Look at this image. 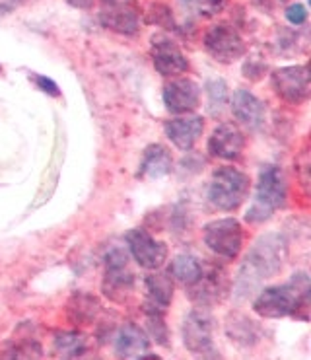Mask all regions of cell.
<instances>
[{
    "instance_id": "6da1fadb",
    "label": "cell",
    "mask_w": 311,
    "mask_h": 360,
    "mask_svg": "<svg viewBox=\"0 0 311 360\" xmlns=\"http://www.w3.org/2000/svg\"><path fill=\"white\" fill-rule=\"evenodd\" d=\"M288 257V242L286 238L277 232L263 234L257 242L253 243L251 250L239 265L234 292L239 300L249 298L257 292L265 281L280 273L284 267Z\"/></svg>"
},
{
    "instance_id": "7a4b0ae2",
    "label": "cell",
    "mask_w": 311,
    "mask_h": 360,
    "mask_svg": "<svg viewBox=\"0 0 311 360\" xmlns=\"http://www.w3.org/2000/svg\"><path fill=\"white\" fill-rule=\"evenodd\" d=\"M311 302V281L305 271L290 276L286 285L269 286L257 294L253 310L259 318L280 319L296 318L307 321Z\"/></svg>"
},
{
    "instance_id": "3957f363",
    "label": "cell",
    "mask_w": 311,
    "mask_h": 360,
    "mask_svg": "<svg viewBox=\"0 0 311 360\" xmlns=\"http://www.w3.org/2000/svg\"><path fill=\"white\" fill-rule=\"evenodd\" d=\"M288 199V184L284 172L274 166L267 164L259 174V181L255 187L253 202L249 210L245 212V220L251 224H261L265 220L272 218L277 210L286 207Z\"/></svg>"
},
{
    "instance_id": "277c9868",
    "label": "cell",
    "mask_w": 311,
    "mask_h": 360,
    "mask_svg": "<svg viewBox=\"0 0 311 360\" xmlns=\"http://www.w3.org/2000/svg\"><path fill=\"white\" fill-rule=\"evenodd\" d=\"M249 195V177L234 166L214 169L209 185V201L218 210H236Z\"/></svg>"
},
{
    "instance_id": "5b68a950",
    "label": "cell",
    "mask_w": 311,
    "mask_h": 360,
    "mask_svg": "<svg viewBox=\"0 0 311 360\" xmlns=\"http://www.w3.org/2000/svg\"><path fill=\"white\" fill-rule=\"evenodd\" d=\"M202 238L214 255L234 259L244 245V228L236 218H218L204 226Z\"/></svg>"
},
{
    "instance_id": "8992f818",
    "label": "cell",
    "mask_w": 311,
    "mask_h": 360,
    "mask_svg": "<svg viewBox=\"0 0 311 360\" xmlns=\"http://www.w3.org/2000/svg\"><path fill=\"white\" fill-rule=\"evenodd\" d=\"M212 316L204 310H193L189 311L183 319V343H185L187 351L194 354V356H202V359H216L220 356L216 347H214V337H212Z\"/></svg>"
},
{
    "instance_id": "52a82bcc",
    "label": "cell",
    "mask_w": 311,
    "mask_h": 360,
    "mask_svg": "<svg viewBox=\"0 0 311 360\" xmlns=\"http://www.w3.org/2000/svg\"><path fill=\"white\" fill-rule=\"evenodd\" d=\"M128 257L125 250L113 248L105 255V276L103 294L113 302H125L135 290V275L128 271Z\"/></svg>"
},
{
    "instance_id": "ba28073f",
    "label": "cell",
    "mask_w": 311,
    "mask_h": 360,
    "mask_svg": "<svg viewBox=\"0 0 311 360\" xmlns=\"http://www.w3.org/2000/svg\"><path fill=\"white\" fill-rule=\"evenodd\" d=\"M204 49L211 55L212 59L232 65L245 55V41L234 25L227 22L212 25L211 30L204 34Z\"/></svg>"
},
{
    "instance_id": "9c48e42d",
    "label": "cell",
    "mask_w": 311,
    "mask_h": 360,
    "mask_svg": "<svg viewBox=\"0 0 311 360\" xmlns=\"http://www.w3.org/2000/svg\"><path fill=\"white\" fill-rule=\"evenodd\" d=\"M272 90L280 100L286 103L298 105L310 100V70L305 65H294V67H280L272 70L270 75Z\"/></svg>"
},
{
    "instance_id": "30bf717a",
    "label": "cell",
    "mask_w": 311,
    "mask_h": 360,
    "mask_svg": "<svg viewBox=\"0 0 311 360\" xmlns=\"http://www.w3.org/2000/svg\"><path fill=\"white\" fill-rule=\"evenodd\" d=\"M126 248L135 261L144 269H160L168 257V248L166 243L156 240L144 228H135L126 234Z\"/></svg>"
},
{
    "instance_id": "8fae6325",
    "label": "cell",
    "mask_w": 311,
    "mask_h": 360,
    "mask_svg": "<svg viewBox=\"0 0 311 360\" xmlns=\"http://www.w3.org/2000/svg\"><path fill=\"white\" fill-rule=\"evenodd\" d=\"M100 22L115 34L136 35L140 27V14L133 0H103Z\"/></svg>"
},
{
    "instance_id": "7c38bea8",
    "label": "cell",
    "mask_w": 311,
    "mask_h": 360,
    "mask_svg": "<svg viewBox=\"0 0 311 360\" xmlns=\"http://www.w3.org/2000/svg\"><path fill=\"white\" fill-rule=\"evenodd\" d=\"M150 55L154 68L161 76H177L189 68V60L181 47L168 35H154L150 41Z\"/></svg>"
},
{
    "instance_id": "4fadbf2b",
    "label": "cell",
    "mask_w": 311,
    "mask_h": 360,
    "mask_svg": "<svg viewBox=\"0 0 311 360\" xmlns=\"http://www.w3.org/2000/svg\"><path fill=\"white\" fill-rule=\"evenodd\" d=\"M201 90L191 78H171L164 86V103L173 115H187L199 108Z\"/></svg>"
},
{
    "instance_id": "5bb4252c",
    "label": "cell",
    "mask_w": 311,
    "mask_h": 360,
    "mask_svg": "<svg viewBox=\"0 0 311 360\" xmlns=\"http://www.w3.org/2000/svg\"><path fill=\"white\" fill-rule=\"evenodd\" d=\"M244 133L236 125H232V123L218 125L212 131L211 139H209V152L218 160L234 162V160H237L244 154Z\"/></svg>"
},
{
    "instance_id": "9a60e30c",
    "label": "cell",
    "mask_w": 311,
    "mask_h": 360,
    "mask_svg": "<svg viewBox=\"0 0 311 360\" xmlns=\"http://www.w3.org/2000/svg\"><path fill=\"white\" fill-rule=\"evenodd\" d=\"M230 103H232V111H234L237 121L247 127V129L259 131L265 125L267 105H265V101L259 100L253 92H249V90H236Z\"/></svg>"
},
{
    "instance_id": "2e32d148",
    "label": "cell",
    "mask_w": 311,
    "mask_h": 360,
    "mask_svg": "<svg viewBox=\"0 0 311 360\" xmlns=\"http://www.w3.org/2000/svg\"><path fill=\"white\" fill-rule=\"evenodd\" d=\"M224 290H226L224 273H222V269L212 265L209 271L202 267V275L199 276V281L189 286V296L199 306H212L222 298Z\"/></svg>"
},
{
    "instance_id": "e0dca14e",
    "label": "cell",
    "mask_w": 311,
    "mask_h": 360,
    "mask_svg": "<svg viewBox=\"0 0 311 360\" xmlns=\"http://www.w3.org/2000/svg\"><path fill=\"white\" fill-rule=\"evenodd\" d=\"M204 131V121L199 115L176 117L166 123V134L171 144L179 150H191Z\"/></svg>"
},
{
    "instance_id": "ac0fdd59",
    "label": "cell",
    "mask_w": 311,
    "mask_h": 360,
    "mask_svg": "<svg viewBox=\"0 0 311 360\" xmlns=\"http://www.w3.org/2000/svg\"><path fill=\"white\" fill-rule=\"evenodd\" d=\"M150 351V339L140 327L128 321L115 337V354L119 359H143Z\"/></svg>"
},
{
    "instance_id": "d6986e66",
    "label": "cell",
    "mask_w": 311,
    "mask_h": 360,
    "mask_svg": "<svg viewBox=\"0 0 311 360\" xmlns=\"http://www.w3.org/2000/svg\"><path fill=\"white\" fill-rule=\"evenodd\" d=\"M173 168V156L164 144H150L140 158L136 176L143 179H160Z\"/></svg>"
},
{
    "instance_id": "ffe728a7",
    "label": "cell",
    "mask_w": 311,
    "mask_h": 360,
    "mask_svg": "<svg viewBox=\"0 0 311 360\" xmlns=\"http://www.w3.org/2000/svg\"><path fill=\"white\" fill-rule=\"evenodd\" d=\"M88 351V339L80 331H59L53 337V354L59 359H78Z\"/></svg>"
},
{
    "instance_id": "44dd1931",
    "label": "cell",
    "mask_w": 311,
    "mask_h": 360,
    "mask_svg": "<svg viewBox=\"0 0 311 360\" xmlns=\"http://www.w3.org/2000/svg\"><path fill=\"white\" fill-rule=\"evenodd\" d=\"M100 300L88 292H76L68 302V318L72 323H90L100 314Z\"/></svg>"
},
{
    "instance_id": "7402d4cb",
    "label": "cell",
    "mask_w": 311,
    "mask_h": 360,
    "mask_svg": "<svg viewBox=\"0 0 311 360\" xmlns=\"http://www.w3.org/2000/svg\"><path fill=\"white\" fill-rule=\"evenodd\" d=\"M146 290L150 304L166 310L173 300V281L169 273H154L146 278Z\"/></svg>"
},
{
    "instance_id": "603a6c76",
    "label": "cell",
    "mask_w": 311,
    "mask_h": 360,
    "mask_svg": "<svg viewBox=\"0 0 311 360\" xmlns=\"http://www.w3.org/2000/svg\"><path fill=\"white\" fill-rule=\"evenodd\" d=\"M169 276H173L176 281H179L181 285L191 286L199 281V276L202 275V263L193 255H177L173 261L169 263L168 269Z\"/></svg>"
},
{
    "instance_id": "cb8c5ba5",
    "label": "cell",
    "mask_w": 311,
    "mask_h": 360,
    "mask_svg": "<svg viewBox=\"0 0 311 360\" xmlns=\"http://www.w3.org/2000/svg\"><path fill=\"white\" fill-rule=\"evenodd\" d=\"M226 329L232 341L245 345V347H249V345H253L259 339V327H257V323L249 321L245 316H230Z\"/></svg>"
},
{
    "instance_id": "d4e9b609",
    "label": "cell",
    "mask_w": 311,
    "mask_h": 360,
    "mask_svg": "<svg viewBox=\"0 0 311 360\" xmlns=\"http://www.w3.org/2000/svg\"><path fill=\"white\" fill-rule=\"evenodd\" d=\"M2 356L6 359H41L43 347L34 335H20L12 343L6 345Z\"/></svg>"
},
{
    "instance_id": "484cf974",
    "label": "cell",
    "mask_w": 311,
    "mask_h": 360,
    "mask_svg": "<svg viewBox=\"0 0 311 360\" xmlns=\"http://www.w3.org/2000/svg\"><path fill=\"white\" fill-rule=\"evenodd\" d=\"M204 92H206V100H209V111L211 113H222L224 108L227 105V86L222 78H211L204 84Z\"/></svg>"
},
{
    "instance_id": "4316f807",
    "label": "cell",
    "mask_w": 311,
    "mask_h": 360,
    "mask_svg": "<svg viewBox=\"0 0 311 360\" xmlns=\"http://www.w3.org/2000/svg\"><path fill=\"white\" fill-rule=\"evenodd\" d=\"M189 14L202 18H212L226 8L227 0H177Z\"/></svg>"
},
{
    "instance_id": "83f0119b",
    "label": "cell",
    "mask_w": 311,
    "mask_h": 360,
    "mask_svg": "<svg viewBox=\"0 0 311 360\" xmlns=\"http://www.w3.org/2000/svg\"><path fill=\"white\" fill-rule=\"evenodd\" d=\"M146 319H148V329H150V335L154 337V341L158 345H169L168 326H166L164 316H161V308L148 302V306H146Z\"/></svg>"
},
{
    "instance_id": "f1b7e54d",
    "label": "cell",
    "mask_w": 311,
    "mask_h": 360,
    "mask_svg": "<svg viewBox=\"0 0 311 360\" xmlns=\"http://www.w3.org/2000/svg\"><path fill=\"white\" fill-rule=\"evenodd\" d=\"M148 22H154L158 25H166V27H176L173 24V14L168 6L158 4V6H150V14H148Z\"/></svg>"
},
{
    "instance_id": "f546056e",
    "label": "cell",
    "mask_w": 311,
    "mask_h": 360,
    "mask_svg": "<svg viewBox=\"0 0 311 360\" xmlns=\"http://www.w3.org/2000/svg\"><path fill=\"white\" fill-rule=\"evenodd\" d=\"M32 80H34V84L41 90L43 94H47V96H51V98H59L60 96V88L59 84L53 80V78H49V76H43V75H32L29 76Z\"/></svg>"
},
{
    "instance_id": "4dcf8cb0",
    "label": "cell",
    "mask_w": 311,
    "mask_h": 360,
    "mask_svg": "<svg viewBox=\"0 0 311 360\" xmlns=\"http://www.w3.org/2000/svg\"><path fill=\"white\" fill-rule=\"evenodd\" d=\"M296 168H298V176H300V184L303 185V191L310 193V152L303 150L298 156Z\"/></svg>"
},
{
    "instance_id": "1f68e13d",
    "label": "cell",
    "mask_w": 311,
    "mask_h": 360,
    "mask_svg": "<svg viewBox=\"0 0 311 360\" xmlns=\"http://www.w3.org/2000/svg\"><path fill=\"white\" fill-rule=\"evenodd\" d=\"M286 20L292 25H303L307 22V8L303 4H292V6H288Z\"/></svg>"
},
{
    "instance_id": "d6a6232c",
    "label": "cell",
    "mask_w": 311,
    "mask_h": 360,
    "mask_svg": "<svg viewBox=\"0 0 311 360\" xmlns=\"http://www.w3.org/2000/svg\"><path fill=\"white\" fill-rule=\"evenodd\" d=\"M265 75V63L259 60H249L244 65V76L249 80H259Z\"/></svg>"
},
{
    "instance_id": "836d02e7",
    "label": "cell",
    "mask_w": 311,
    "mask_h": 360,
    "mask_svg": "<svg viewBox=\"0 0 311 360\" xmlns=\"http://www.w3.org/2000/svg\"><path fill=\"white\" fill-rule=\"evenodd\" d=\"M18 0H0V18L6 16L8 12H12V10L16 8Z\"/></svg>"
},
{
    "instance_id": "e575fe53",
    "label": "cell",
    "mask_w": 311,
    "mask_h": 360,
    "mask_svg": "<svg viewBox=\"0 0 311 360\" xmlns=\"http://www.w3.org/2000/svg\"><path fill=\"white\" fill-rule=\"evenodd\" d=\"M67 2L72 6V8H78V10H88L93 6V0H67Z\"/></svg>"
},
{
    "instance_id": "d590c367",
    "label": "cell",
    "mask_w": 311,
    "mask_h": 360,
    "mask_svg": "<svg viewBox=\"0 0 311 360\" xmlns=\"http://www.w3.org/2000/svg\"><path fill=\"white\" fill-rule=\"evenodd\" d=\"M259 4H261L263 8L267 6V8H277V6H280V4H284L286 0H257Z\"/></svg>"
}]
</instances>
